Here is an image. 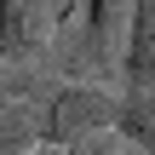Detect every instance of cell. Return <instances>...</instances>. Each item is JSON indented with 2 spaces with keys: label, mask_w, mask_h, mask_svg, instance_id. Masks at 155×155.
I'll return each instance as SVG.
<instances>
[{
  "label": "cell",
  "mask_w": 155,
  "mask_h": 155,
  "mask_svg": "<svg viewBox=\"0 0 155 155\" xmlns=\"http://www.w3.org/2000/svg\"><path fill=\"white\" fill-rule=\"evenodd\" d=\"M115 104H121V92H104V86H63V92H52V104H46V115H40V138L52 144V150H69V144H81V138H98V132H115Z\"/></svg>",
  "instance_id": "obj_1"
},
{
  "label": "cell",
  "mask_w": 155,
  "mask_h": 155,
  "mask_svg": "<svg viewBox=\"0 0 155 155\" xmlns=\"http://www.w3.org/2000/svg\"><path fill=\"white\" fill-rule=\"evenodd\" d=\"M75 0H0V58H29L58 40Z\"/></svg>",
  "instance_id": "obj_2"
},
{
  "label": "cell",
  "mask_w": 155,
  "mask_h": 155,
  "mask_svg": "<svg viewBox=\"0 0 155 155\" xmlns=\"http://www.w3.org/2000/svg\"><path fill=\"white\" fill-rule=\"evenodd\" d=\"M81 6H86V35H81L75 69H109V63H121V35H127L132 0H81Z\"/></svg>",
  "instance_id": "obj_3"
},
{
  "label": "cell",
  "mask_w": 155,
  "mask_h": 155,
  "mask_svg": "<svg viewBox=\"0 0 155 155\" xmlns=\"http://www.w3.org/2000/svg\"><path fill=\"white\" fill-rule=\"evenodd\" d=\"M121 81L127 92H155V0H132L121 35Z\"/></svg>",
  "instance_id": "obj_4"
},
{
  "label": "cell",
  "mask_w": 155,
  "mask_h": 155,
  "mask_svg": "<svg viewBox=\"0 0 155 155\" xmlns=\"http://www.w3.org/2000/svg\"><path fill=\"white\" fill-rule=\"evenodd\" d=\"M115 138L155 155V92H121L115 104Z\"/></svg>",
  "instance_id": "obj_5"
},
{
  "label": "cell",
  "mask_w": 155,
  "mask_h": 155,
  "mask_svg": "<svg viewBox=\"0 0 155 155\" xmlns=\"http://www.w3.org/2000/svg\"><path fill=\"white\" fill-rule=\"evenodd\" d=\"M58 155H121V138L115 132H98V138H81V144H69Z\"/></svg>",
  "instance_id": "obj_6"
},
{
  "label": "cell",
  "mask_w": 155,
  "mask_h": 155,
  "mask_svg": "<svg viewBox=\"0 0 155 155\" xmlns=\"http://www.w3.org/2000/svg\"><path fill=\"white\" fill-rule=\"evenodd\" d=\"M35 155H58V150H35Z\"/></svg>",
  "instance_id": "obj_7"
}]
</instances>
